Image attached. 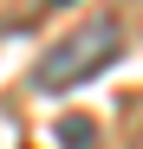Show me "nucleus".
<instances>
[{"instance_id":"f257e3e1","label":"nucleus","mask_w":143,"mask_h":149,"mask_svg":"<svg viewBox=\"0 0 143 149\" xmlns=\"http://www.w3.org/2000/svg\"><path fill=\"white\" fill-rule=\"evenodd\" d=\"M117 52H124V19H117V13H98V19H85V26H72L52 52H39L33 91L59 97V91H72V84H91Z\"/></svg>"},{"instance_id":"f03ea898","label":"nucleus","mask_w":143,"mask_h":149,"mask_svg":"<svg viewBox=\"0 0 143 149\" xmlns=\"http://www.w3.org/2000/svg\"><path fill=\"white\" fill-rule=\"evenodd\" d=\"M39 7H52V0H0V33H26Z\"/></svg>"},{"instance_id":"7ed1b4c3","label":"nucleus","mask_w":143,"mask_h":149,"mask_svg":"<svg viewBox=\"0 0 143 149\" xmlns=\"http://www.w3.org/2000/svg\"><path fill=\"white\" fill-rule=\"evenodd\" d=\"M59 143L65 149H98V123H91V117H65L59 123Z\"/></svg>"},{"instance_id":"20e7f679","label":"nucleus","mask_w":143,"mask_h":149,"mask_svg":"<svg viewBox=\"0 0 143 149\" xmlns=\"http://www.w3.org/2000/svg\"><path fill=\"white\" fill-rule=\"evenodd\" d=\"M130 149H143V130H137V143H130Z\"/></svg>"}]
</instances>
